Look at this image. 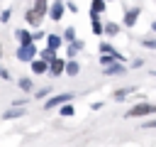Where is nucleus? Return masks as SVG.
I'll return each mask as SVG.
<instances>
[{"label":"nucleus","instance_id":"1","mask_svg":"<svg viewBox=\"0 0 156 147\" xmlns=\"http://www.w3.org/2000/svg\"><path fill=\"white\" fill-rule=\"evenodd\" d=\"M149 113H156V108H154L151 103H139V105H134L127 115H129V118H141V115H149Z\"/></svg>","mask_w":156,"mask_h":147},{"label":"nucleus","instance_id":"2","mask_svg":"<svg viewBox=\"0 0 156 147\" xmlns=\"http://www.w3.org/2000/svg\"><path fill=\"white\" fill-rule=\"evenodd\" d=\"M73 98V93H61V96H54V98H49L46 100V108H56V105H61V103H68Z\"/></svg>","mask_w":156,"mask_h":147},{"label":"nucleus","instance_id":"3","mask_svg":"<svg viewBox=\"0 0 156 147\" xmlns=\"http://www.w3.org/2000/svg\"><path fill=\"white\" fill-rule=\"evenodd\" d=\"M27 20H29L32 24H39V20H41V12L34 7V10H29V12H27Z\"/></svg>","mask_w":156,"mask_h":147},{"label":"nucleus","instance_id":"4","mask_svg":"<svg viewBox=\"0 0 156 147\" xmlns=\"http://www.w3.org/2000/svg\"><path fill=\"white\" fill-rule=\"evenodd\" d=\"M32 54H34L32 44H24V47H22V51H20V59H24V61H27V59H32Z\"/></svg>","mask_w":156,"mask_h":147},{"label":"nucleus","instance_id":"5","mask_svg":"<svg viewBox=\"0 0 156 147\" xmlns=\"http://www.w3.org/2000/svg\"><path fill=\"white\" fill-rule=\"evenodd\" d=\"M61 15H63V5H61V2H56V5L51 7V17H54V20H58Z\"/></svg>","mask_w":156,"mask_h":147},{"label":"nucleus","instance_id":"6","mask_svg":"<svg viewBox=\"0 0 156 147\" xmlns=\"http://www.w3.org/2000/svg\"><path fill=\"white\" fill-rule=\"evenodd\" d=\"M51 71H54V74H61V71H63V61H61V59H54V61H51Z\"/></svg>","mask_w":156,"mask_h":147},{"label":"nucleus","instance_id":"7","mask_svg":"<svg viewBox=\"0 0 156 147\" xmlns=\"http://www.w3.org/2000/svg\"><path fill=\"white\" fill-rule=\"evenodd\" d=\"M32 69H34V74H41V71H46V64H44V61H34Z\"/></svg>","mask_w":156,"mask_h":147},{"label":"nucleus","instance_id":"8","mask_svg":"<svg viewBox=\"0 0 156 147\" xmlns=\"http://www.w3.org/2000/svg\"><path fill=\"white\" fill-rule=\"evenodd\" d=\"M129 93H132V88H122V91H117V93H115V98H117V100H124Z\"/></svg>","mask_w":156,"mask_h":147},{"label":"nucleus","instance_id":"9","mask_svg":"<svg viewBox=\"0 0 156 147\" xmlns=\"http://www.w3.org/2000/svg\"><path fill=\"white\" fill-rule=\"evenodd\" d=\"M102 10V0H93V15H98Z\"/></svg>","mask_w":156,"mask_h":147},{"label":"nucleus","instance_id":"10","mask_svg":"<svg viewBox=\"0 0 156 147\" xmlns=\"http://www.w3.org/2000/svg\"><path fill=\"white\" fill-rule=\"evenodd\" d=\"M136 15H139V12H136V10H132V12L127 15V24H134V20H136Z\"/></svg>","mask_w":156,"mask_h":147},{"label":"nucleus","instance_id":"11","mask_svg":"<svg viewBox=\"0 0 156 147\" xmlns=\"http://www.w3.org/2000/svg\"><path fill=\"white\" fill-rule=\"evenodd\" d=\"M17 37H20L22 44H29V34H27V32H17Z\"/></svg>","mask_w":156,"mask_h":147},{"label":"nucleus","instance_id":"12","mask_svg":"<svg viewBox=\"0 0 156 147\" xmlns=\"http://www.w3.org/2000/svg\"><path fill=\"white\" fill-rule=\"evenodd\" d=\"M66 71H68L71 76H73V74H78V64H73V61H71V64L66 66Z\"/></svg>","mask_w":156,"mask_h":147},{"label":"nucleus","instance_id":"13","mask_svg":"<svg viewBox=\"0 0 156 147\" xmlns=\"http://www.w3.org/2000/svg\"><path fill=\"white\" fill-rule=\"evenodd\" d=\"M17 115H22V110H17V108H12V110L5 113V118H17Z\"/></svg>","mask_w":156,"mask_h":147},{"label":"nucleus","instance_id":"14","mask_svg":"<svg viewBox=\"0 0 156 147\" xmlns=\"http://www.w3.org/2000/svg\"><path fill=\"white\" fill-rule=\"evenodd\" d=\"M93 32H95V34H100V32H102V24H100L98 20H93Z\"/></svg>","mask_w":156,"mask_h":147},{"label":"nucleus","instance_id":"15","mask_svg":"<svg viewBox=\"0 0 156 147\" xmlns=\"http://www.w3.org/2000/svg\"><path fill=\"white\" fill-rule=\"evenodd\" d=\"M20 86H22V88H27V91H29V88H32V81H29V78H22V81H20Z\"/></svg>","mask_w":156,"mask_h":147},{"label":"nucleus","instance_id":"16","mask_svg":"<svg viewBox=\"0 0 156 147\" xmlns=\"http://www.w3.org/2000/svg\"><path fill=\"white\" fill-rule=\"evenodd\" d=\"M107 74H122V66H110Z\"/></svg>","mask_w":156,"mask_h":147},{"label":"nucleus","instance_id":"17","mask_svg":"<svg viewBox=\"0 0 156 147\" xmlns=\"http://www.w3.org/2000/svg\"><path fill=\"white\" fill-rule=\"evenodd\" d=\"M61 115H73V110H71V105H63V108H61Z\"/></svg>","mask_w":156,"mask_h":147},{"label":"nucleus","instance_id":"18","mask_svg":"<svg viewBox=\"0 0 156 147\" xmlns=\"http://www.w3.org/2000/svg\"><path fill=\"white\" fill-rule=\"evenodd\" d=\"M49 44L51 47H58V37H49Z\"/></svg>","mask_w":156,"mask_h":147},{"label":"nucleus","instance_id":"19","mask_svg":"<svg viewBox=\"0 0 156 147\" xmlns=\"http://www.w3.org/2000/svg\"><path fill=\"white\" fill-rule=\"evenodd\" d=\"M146 127H156V120H149V123H146Z\"/></svg>","mask_w":156,"mask_h":147}]
</instances>
